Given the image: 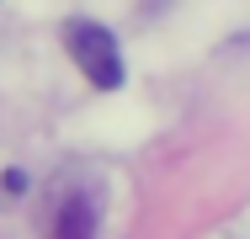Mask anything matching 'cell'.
<instances>
[{
  "label": "cell",
  "mask_w": 250,
  "mask_h": 239,
  "mask_svg": "<svg viewBox=\"0 0 250 239\" xmlns=\"http://www.w3.org/2000/svg\"><path fill=\"white\" fill-rule=\"evenodd\" d=\"M53 239H96V202H91L85 191L64 197L59 223H53Z\"/></svg>",
  "instance_id": "obj_2"
},
{
  "label": "cell",
  "mask_w": 250,
  "mask_h": 239,
  "mask_svg": "<svg viewBox=\"0 0 250 239\" xmlns=\"http://www.w3.org/2000/svg\"><path fill=\"white\" fill-rule=\"evenodd\" d=\"M64 43H69V59L80 64V75L96 91H117L123 85V53H117V38L106 27H96V21H69L64 27Z\"/></svg>",
  "instance_id": "obj_1"
}]
</instances>
